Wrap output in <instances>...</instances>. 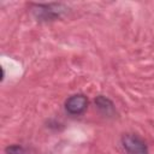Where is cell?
Wrapping results in <instances>:
<instances>
[{"instance_id": "obj_5", "label": "cell", "mask_w": 154, "mask_h": 154, "mask_svg": "<svg viewBox=\"0 0 154 154\" xmlns=\"http://www.w3.org/2000/svg\"><path fill=\"white\" fill-rule=\"evenodd\" d=\"M5 154H26V150L20 144H11L5 148Z\"/></svg>"}, {"instance_id": "obj_4", "label": "cell", "mask_w": 154, "mask_h": 154, "mask_svg": "<svg viewBox=\"0 0 154 154\" xmlns=\"http://www.w3.org/2000/svg\"><path fill=\"white\" fill-rule=\"evenodd\" d=\"M96 108L99 109V112L101 114H103L105 117H114L117 114L116 111V106L113 103V101L111 99H108L105 95H97L94 100Z\"/></svg>"}, {"instance_id": "obj_1", "label": "cell", "mask_w": 154, "mask_h": 154, "mask_svg": "<svg viewBox=\"0 0 154 154\" xmlns=\"http://www.w3.org/2000/svg\"><path fill=\"white\" fill-rule=\"evenodd\" d=\"M31 13L38 22H53L61 18L67 7L64 4H32L31 5Z\"/></svg>"}, {"instance_id": "obj_3", "label": "cell", "mask_w": 154, "mask_h": 154, "mask_svg": "<svg viewBox=\"0 0 154 154\" xmlns=\"http://www.w3.org/2000/svg\"><path fill=\"white\" fill-rule=\"evenodd\" d=\"M89 105V100L84 94H73L65 101V111L71 116L83 114Z\"/></svg>"}, {"instance_id": "obj_2", "label": "cell", "mask_w": 154, "mask_h": 154, "mask_svg": "<svg viewBox=\"0 0 154 154\" xmlns=\"http://www.w3.org/2000/svg\"><path fill=\"white\" fill-rule=\"evenodd\" d=\"M120 141L126 154H149L147 143L136 134H124Z\"/></svg>"}]
</instances>
